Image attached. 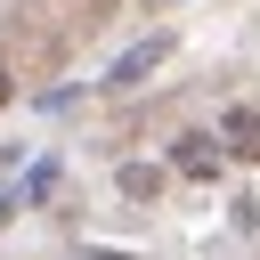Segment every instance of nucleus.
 I'll return each mask as SVG.
<instances>
[{
    "mask_svg": "<svg viewBox=\"0 0 260 260\" xmlns=\"http://www.w3.org/2000/svg\"><path fill=\"white\" fill-rule=\"evenodd\" d=\"M162 57H171V32H146L138 49H122V57H114V73H106V89H138V81H146V73H154Z\"/></svg>",
    "mask_w": 260,
    "mask_h": 260,
    "instance_id": "nucleus-1",
    "label": "nucleus"
},
{
    "mask_svg": "<svg viewBox=\"0 0 260 260\" xmlns=\"http://www.w3.org/2000/svg\"><path fill=\"white\" fill-rule=\"evenodd\" d=\"M179 171H187V179H211V171H219L211 138H179Z\"/></svg>",
    "mask_w": 260,
    "mask_h": 260,
    "instance_id": "nucleus-2",
    "label": "nucleus"
},
{
    "mask_svg": "<svg viewBox=\"0 0 260 260\" xmlns=\"http://www.w3.org/2000/svg\"><path fill=\"white\" fill-rule=\"evenodd\" d=\"M228 138H236V154H260V114L236 106V114H228Z\"/></svg>",
    "mask_w": 260,
    "mask_h": 260,
    "instance_id": "nucleus-3",
    "label": "nucleus"
},
{
    "mask_svg": "<svg viewBox=\"0 0 260 260\" xmlns=\"http://www.w3.org/2000/svg\"><path fill=\"white\" fill-rule=\"evenodd\" d=\"M8 98H16V81H8V65H0V106H8Z\"/></svg>",
    "mask_w": 260,
    "mask_h": 260,
    "instance_id": "nucleus-4",
    "label": "nucleus"
}]
</instances>
